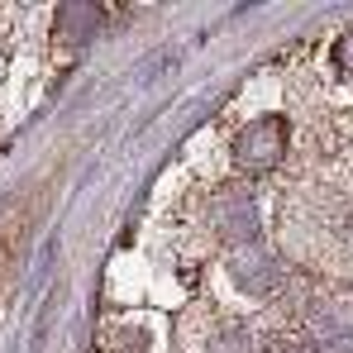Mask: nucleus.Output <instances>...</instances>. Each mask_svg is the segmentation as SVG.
Segmentation results:
<instances>
[{
    "instance_id": "f257e3e1",
    "label": "nucleus",
    "mask_w": 353,
    "mask_h": 353,
    "mask_svg": "<svg viewBox=\"0 0 353 353\" xmlns=\"http://www.w3.org/2000/svg\"><path fill=\"white\" fill-rule=\"evenodd\" d=\"M282 158V124L277 119H258L239 134V163L243 168H272Z\"/></svg>"
},
{
    "instance_id": "f03ea898",
    "label": "nucleus",
    "mask_w": 353,
    "mask_h": 353,
    "mask_svg": "<svg viewBox=\"0 0 353 353\" xmlns=\"http://www.w3.org/2000/svg\"><path fill=\"white\" fill-rule=\"evenodd\" d=\"M215 353H248V339H243V334H225V339H215Z\"/></svg>"
}]
</instances>
